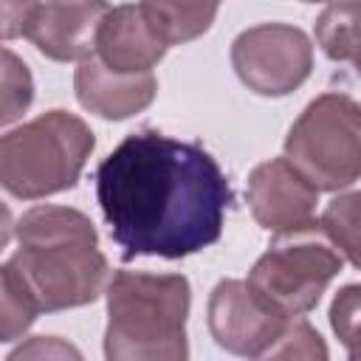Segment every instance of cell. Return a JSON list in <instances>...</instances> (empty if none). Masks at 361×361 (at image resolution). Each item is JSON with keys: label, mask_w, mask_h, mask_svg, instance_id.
<instances>
[{"label": "cell", "mask_w": 361, "mask_h": 361, "mask_svg": "<svg viewBox=\"0 0 361 361\" xmlns=\"http://www.w3.org/2000/svg\"><path fill=\"white\" fill-rule=\"evenodd\" d=\"M93 180L124 259H183L214 245L234 203L231 183L209 149L158 130L130 133L102 158Z\"/></svg>", "instance_id": "obj_1"}, {"label": "cell", "mask_w": 361, "mask_h": 361, "mask_svg": "<svg viewBox=\"0 0 361 361\" xmlns=\"http://www.w3.org/2000/svg\"><path fill=\"white\" fill-rule=\"evenodd\" d=\"M31 288L42 313L96 302L110 282L96 226L71 206L39 203L17 220V251L6 259Z\"/></svg>", "instance_id": "obj_2"}, {"label": "cell", "mask_w": 361, "mask_h": 361, "mask_svg": "<svg viewBox=\"0 0 361 361\" xmlns=\"http://www.w3.org/2000/svg\"><path fill=\"white\" fill-rule=\"evenodd\" d=\"M104 358L183 361L189 358L186 319L192 288L183 274L121 268L107 282Z\"/></svg>", "instance_id": "obj_3"}, {"label": "cell", "mask_w": 361, "mask_h": 361, "mask_svg": "<svg viewBox=\"0 0 361 361\" xmlns=\"http://www.w3.org/2000/svg\"><path fill=\"white\" fill-rule=\"evenodd\" d=\"M93 130L68 110H48L0 138V180L20 200H39L76 186L90 152Z\"/></svg>", "instance_id": "obj_4"}, {"label": "cell", "mask_w": 361, "mask_h": 361, "mask_svg": "<svg viewBox=\"0 0 361 361\" xmlns=\"http://www.w3.org/2000/svg\"><path fill=\"white\" fill-rule=\"evenodd\" d=\"M344 257L322 223L274 234L265 254L248 271V285L279 313H310L327 285L341 274Z\"/></svg>", "instance_id": "obj_5"}, {"label": "cell", "mask_w": 361, "mask_h": 361, "mask_svg": "<svg viewBox=\"0 0 361 361\" xmlns=\"http://www.w3.org/2000/svg\"><path fill=\"white\" fill-rule=\"evenodd\" d=\"M285 158L319 192H341L361 178V102L347 93L316 96L285 135Z\"/></svg>", "instance_id": "obj_6"}, {"label": "cell", "mask_w": 361, "mask_h": 361, "mask_svg": "<svg viewBox=\"0 0 361 361\" xmlns=\"http://www.w3.org/2000/svg\"><path fill=\"white\" fill-rule=\"evenodd\" d=\"M231 68L257 96L279 99L299 90L313 71V42L290 23H259L231 42Z\"/></svg>", "instance_id": "obj_7"}, {"label": "cell", "mask_w": 361, "mask_h": 361, "mask_svg": "<svg viewBox=\"0 0 361 361\" xmlns=\"http://www.w3.org/2000/svg\"><path fill=\"white\" fill-rule=\"evenodd\" d=\"M209 333L226 353L243 358H268L293 316L271 307L248 279H220L206 305Z\"/></svg>", "instance_id": "obj_8"}, {"label": "cell", "mask_w": 361, "mask_h": 361, "mask_svg": "<svg viewBox=\"0 0 361 361\" xmlns=\"http://www.w3.org/2000/svg\"><path fill=\"white\" fill-rule=\"evenodd\" d=\"M245 200L257 226L279 234L316 223L319 186L282 155L251 169Z\"/></svg>", "instance_id": "obj_9"}, {"label": "cell", "mask_w": 361, "mask_h": 361, "mask_svg": "<svg viewBox=\"0 0 361 361\" xmlns=\"http://www.w3.org/2000/svg\"><path fill=\"white\" fill-rule=\"evenodd\" d=\"M107 0H48L39 6L25 39L54 62H82L96 54Z\"/></svg>", "instance_id": "obj_10"}, {"label": "cell", "mask_w": 361, "mask_h": 361, "mask_svg": "<svg viewBox=\"0 0 361 361\" xmlns=\"http://www.w3.org/2000/svg\"><path fill=\"white\" fill-rule=\"evenodd\" d=\"M73 93L85 110L107 121H121L152 104L158 93V79L152 76V71H141V73L113 71L93 54L76 65Z\"/></svg>", "instance_id": "obj_11"}, {"label": "cell", "mask_w": 361, "mask_h": 361, "mask_svg": "<svg viewBox=\"0 0 361 361\" xmlns=\"http://www.w3.org/2000/svg\"><path fill=\"white\" fill-rule=\"evenodd\" d=\"M166 48H169V42L152 25V20L141 8V3L113 6L107 11V17L99 28V39H96V56L107 68L124 71V73L152 71L164 59Z\"/></svg>", "instance_id": "obj_12"}, {"label": "cell", "mask_w": 361, "mask_h": 361, "mask_svg": "<svg viewBox=\"0 0 361 361\" xmlns=\"http://www.w3.org/2000/svg\"><path fill=\"white\" fill-rule=\"evenodd\" d=\"M223 0H141V8L169 45H183L203 37Z\"/></svg>", "instance_id": "obj_13"}, {"label": "cell", "mask_w": 361, "mask_h": 361, "mask_svg": "<svg viewBox=\"0 0 361 361\" xmlns=\"http://www.w3.org/2000/svg\"><path fill=\"white\" fill-rule=\"evenodd\" d=\"M316 42L333 62H350L361 76V0H336L316 20Z\"/></svg>", "instance_id": "obj_14"}, {"label": "cell", "mask_w": 361, "mask_h": 361, "mask_svg": "<svg viewBox=\"0 0 361 361\" xmlns=\"http://www.w3.org/2000/svg\"><path fill=\"white\" fill-rule=\"evenodd\" d=\"M0 341H14L37 322L42 310L25 279L8 262L0 268Z\"/></svg>", "instance_id": "obj_15"}, {"label": "cell", "mask_w": 361, "mask_h": 361, "mask_svg": "<svg viewBox=\"0 0 361 361\" xmlns=\"http://www.w3.org/2000/svg\"><path fill=\"white\" fill-rule=\"evenodd\" d=\"M322 228L336 248L361 271V189L336 195L322 214Z\"/></svg>", "instance_id": "obj_16"}, {"label": "cell", "mask_w": 361, "mask_h": 361, "mask_svg": "<svg viewBox=\"0 0 361 361\" xmlns=\"http://www.w3.org/2000/svg\"><path fill=\"white\" fill-rule=\"evenodd\" d=\"M330 327L347 355L361 361V285H344L330 302Z\"/></svg>", "instance_id": "obj_17"}, {"label": "cell", "mask_w": 361, "mask_h": 361, "mask_svg": "<svg viewBox=\"0 0 361 361\" xmlns=\"http://www.w3.org/2000/svg\"><path fill=\"white\" fill-rule=\"evenodd\" d=\"M34 99V79L28 73V65L11 51L3 48V116L0 121L8 127L17 121Z\"/></svg>", "instance_id": "obj_18"}, {"label": "cell", "mask_w": 361, "mask_h": 361, "mask_svg": "<svg viewBox=\"0 0 361 361\" xmlns=\"http://www.w3.org/2000/svg\"><path fill=\"white\" fill-rule=\"evenodd\" d=\"M268 358H327V347L307 319L293 316Z\"/></svg>", "instance_id": "obj_19"}, {"label": "cell", "mask_w": 361, "mask_h": 361, "mask_svg": "<svg viewBox=\"0 0 361 361\" xmlns=\"http://www.w3.org/2000/svg\"><path fill=\"white\" fill-rule=\"evenodd\" d=\"M65 355L79 358L82 353H79L76 347L59 341L56 336H34L28 344H20L17 350H11L6 361H23V358H65Z\"/></svg>", "instance_id": "obj_20"}, {"label": "cell", "mask_w": 361, "mask_h": 361, "mask_svg": "<svg viewBox=\"0 0 361 361\" xmlns=\"http://www.w3.org/2000/svg\"><path fill=\"white\" fill-rule=\"evenodd\" d=\"M39 6V0H3V39L25 37Z\"/></svg>", "instance_id": "obj_21"}, {"label": "cell", "mask_w": 361, "mask_h": 361, "mask_svg": "<svg viewBox=\"0 0 361 361\" xmlns=\"http://www.w3.org/2000/svg\"><path fill=\"white\" fill-rule=\"evenodd\" d=\"M302 3H327V0H302Z\"/></svg>", "instance_id": "obj_22"}]
</instances>
